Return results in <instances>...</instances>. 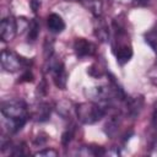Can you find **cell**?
Segmentation results:
<instances>
[{"label": "cell", "mask_w": 157, "mask_h": 157, "mask_svg": "<svg viewBox=\"0 0 157 157\" xmlns=\"http://www.w3.org/2000/svg\"><path fill=\"white\" fill-rule=\"evenodd\" d=\"M123 103H124L126 115L135 118L139 115V113L141 112V109L144 107V98L142 97H135V98H128L126 97Z\"/></svg>", "instance_id": "obj_8"}, {"label": "cell", "mask_w": 157, "mask_h": 157, "mask_svg": "<svg viewBox=\"0 0 157 157\" xmlns=\"http://www.w3.org/2000/svg\"><path fill=\"white\" fill-rule=\"evenodd\" d=\"M81 4L94 16H102V1L101 0H80Z\"/></svg>", "instance_id": "obj_12"}, {"label": "cell", "mask_w": 157, "mask_h": 157, "mask_svg": "<svg viewBox=\"0 0 157 157\" xmlns=\"http://www.w3.org/2000/svg\"><path fill=\"white\" fill-rule=\"evenodd\" d=\"M94 36L101 40V42H108L109 40V28L105 21L102 18V16L94 17Z\"/></svg>", "instance_id": "obj_9"}, {"label": "cell", "mask_w": 157, "mask_h": 157, "mask_svg": "<svg viewBox=\"0 0 157 157\" xmlns=\"http://www.w3.org/2000/svg\"><path fill=\"white\" fill-rule=\"evenodd\" d=\"M45 60H47L48 72H50L54 85L60 90H65L67 83V72L65 70L64 64L59 59H56L54 55L49 56Z\"/></svg>", "instance_id": "obj_4"}, {"label": "cell", "mask_w": 157, "mask_h": 157, "mask_svg": "<svg viewBox=\"0 0 157 157\" xmlns=\"http://www.w3.org/2000/svg\"><path fill=\"white\" fill-rule=\"evenodd\" d=\"M38 7H39V1L38 0H32V9H33V11H37Z\"/></svg>", "instance_id": "obj_21"}, {"label": "cell", "mask_w": 157, "mask_h": 157, "mask_svg": "<svg viewBox=\"0 0 157 157\" xmlns=\"http://www.w3.org/2000/svg\"><path fill=\"white\" fill-rule=\"evenodd\" d=\"M66 1H80V0H66Z\"/></svg>", "instance_id": "obj_24"}, {"label": "cell", "mask_w": 157, "mask_h": 157, "mask_svg": "<svg viewBox=\"0 0 157 157\" xmlns=\"http://www.w3.org/2000/svg\"><path fill=\"white\" fill-rule=\"evenodd\" d=\"M75 112L78 121L86 125H91L104 118L107 114V107L97 102H83L76 105Z\"/></svg>", "instance_id": "obj_3"}, {"label": "cell", "mask_w": 157, "mask_h": 157, "mask_svg": "<svg viewBox=\"0 0 157 157\" xmlns=\"http://www.w3.org/2000/svg\"><path fill=\"white\" fill-rule=\"evenodd\" d=\"M78 156H101V155H105V151L103 147L98 146V147H91V146H83L80 150H77L76 152Z\"/></svg>", "instance_id": "obj_13"}, {"label": "cell", "mask_w": 157, "mask_h": 157, "mask_svg": "<svg viewBox=\"0 0 157 157\" xmlns=\"http://www.w3.org/2000/svg\"><path fill=\"white\" fill-rule=\"evenodd\" d=\"M1 66L7 72H17L27 66V60L11 49H4L0 55Z\"/></svg>", "instance_id": "obj_5"}, {"label": "cell", "mask_w": 157, "mask_h": 157, "mask_svg": "<svg viewBox=\"0 0 157 157\" xmlns=\"http://www.w3.org/2000/svg\"><path fill=\"white\" fill-rule=\"evenodd\" d=\"M148 78H150V81L155 85V86H157V63L150 69V71H148Z\"/></svg>", "instance_id": "obj_19"}, {"label": "cell", "mask_w": 157, "mask_h": 157, "mask_svg": "<svg viewBox=\"0 0 157 157\" xmlns=\"http://www.w3.org/2000/svg\"><path fill=\"white\" fill-rule=\"evenodd\" d=\"M112 49L117 58V63L119 65L123 66L130 61L132 56V45L130 43L126 31L119 25H117V22H113Z\"/></svg>", "instance_id": "obj_2"}, {"label": "cell", "mask_w": 157, "mask_h": 157, "mask_svg": "<svg viewBox=\"0 0 157 157\" xmlns=\"http://www.w3.org/2000/svg\"><path fill=\"white\" fill-rule=\"evenodd\" d=\"M119 126H120V120H119V117H112L109 119V121L105 124V134L110 137L115 136V134L118 132L119 130Z\"/></svg>", "instance_id": "obj_14"}, {"label": "cell", "mask_w": 157, "mask_h": 157, "mask_svg": "<svg viewBox=\"0 0 157 157\" xmlns=\"http://www.w3.org/2000/svg\"><path fill=\"white\" fill-rule=\"evenodd\" d=\"M32 81H33V74L29 70H26L23 72V75L21 76L20 82H32Z\"/></svg>", "instance_id": "obj_20"}, {"label": "cell", "mask_w": 157, "mask_h": 157, "mask_svg": "<svg viewBox=\"0 0 157 157\" xmlns=\"http://www.w3.org/2000/svg\"><path fill=\"white\" fill-rule=\"evenodd\" d=\"M72 48H74L76 56L80 59L93 56L97 52V45L94 43H92L91 40L85 39V38H76L74 40Z\"/></svg>", "instance_id": "obj_7"}, {"label": "cell", "mask_w": 157, "mask_h": 157, "mask_svg": "<svg viewBox=\"0 0 157 157\" xmlns=\"http://www.w3.org/2000/svg\"><path fill=\"white\" fill-rule=\"evenodd\" d=\"M58 155H59V152L55 148H52V147L50 148L49 147L43 148V150L34 153V156H39V157H56Z\"/></svg>", "instance_id": "obj_17"}, {"label": "cell", "mask_w": 157, "mask_h": 157, "mask_svg": "<svg viewBox=\"0 0 157 157\" xmlns=\"http://www.w3.org/2000/svg\"><path fill=\"white\" fill-rule=\"evenodd\" d=\"M47 26L53 33H61L65 29V21L58 13H50L47 17Z\"/></svg>", "instance_id": "obj_10"}, {"label": "cell", "mask_w": 157, "mask_h": 157, "mask_svg": "<svg viewBox=\"0 0 157 157\" xmlns=\"http://www.w3.org/2000/svg\"><path fill=\"white\" fill-rule=\"evenodd\" d=\"M1 115L9 121L7 131L10 134L20 131L28 119V108L22 99H7L1 103Z\"/></svg>", "instance_id": "obj_1"}, {"label": "cell", "mask_w": 157, "mask_h": 157, "mask_svg": "<svg viewBox=\"0 0 157 157\" xmlns=\"http://www.w3.org/2000/svg\"><path fill=\"white\" fill-rule=\"evenodd\" d=\"M52 113V108L48 103L45 102H40L34 109H33V118L37 121H45L49 119Z\"/></svg>", "instance_id": "obj_11"}, {"label": "cell", "mask_w": 157, "mask_h": 157, "mask_svg": "<svg viewBox=\"0 0 157 157\" xmlns=\"http://www.w3.org/2000/svg\"><path fill=\"white\" fill-rule=\"evenodd\" d=\"M27 29H28V36H27L28 40L34 42L37 39L38 34H39V23H38V21L37 20H32L28 23V28Z\"/></svg>", "instance_id": "obj_16"}, {"label": "cell", "mask_w": 157, "mask_h": 157, "mask_svg": "<svg viewBox=\"0 0 157 157\" xmlns=\"http://www.w3.org/2000/svg\"><path fill=\"white\" fill-rule=\"evenodd\" d=\"M156 114H157V108H156Z\"/></svg>", "instance_id": "obj_25"}, {"label": "cell", "mask_w": 157, "mask_h": 157, "mask_svg": "<svg viewBox=\"0 0 157 157\" xmlns=\"http://www.w3.org/2000/svg\"><path fill=\"white\" fill-rule=\"evenodd\" d=\"M134 1H135L137 5H146L150 0H134Z\"/></svg>", "instance_id": "obj_23"}, {"label": "cell", "mask_w": 157, "mask_h": 157, "mask_svg": "<svg viewBox=\"0 0 157 157\" xmlns=\"http://www.w3.org/2000/svg\"><path fill=\"white\" fill-rule=\"evenodd\" d=\"M18 32V22L13 16H7L0 23V38L2 42H11Z\"/></svg>", "instance_id": "obj_6"}, {"label": "cell", "mask_w": 157, "mask_h": 157, "mask_svg": "<svg viewBox=\"0 0 157 157\" xmlns=\"http://www.w3.org/2000/svg\"><path fill=\"white\" fill-rule=\"evenodd\" d=\"M72 137H74V129H72V128H69V129L63 134V136H61V144H63L64 146H67V145L70 144V141L72 140Z\"/></svg>", "instance_id": "obj_18"}, {"label": "cell", "mask_w": 157, "mask_h": 157, "mask_svg": "<svg viewBox=\"0 0 157 157\" xmlns=\"http://www.w3.org/2000/svg\"><path fill=\"white\" fill-rule=\"evenodd\" d=\"M150 155L157 156V141H156V144L152 146V148H151V151H150Z\"/></svg>", "instance_id": "obj_22"}, {"label": "cell", "mask_w": 157, "mask_h": 157, "mask_svg": "<svg viewBox=\"0 0 157 157\" xmlns=\"http://www.w3.org/2000/svg\"><path fill=\"white\" fill-rule=\"evenodd\" d=\"M145 38H146V43H147V44L153 49V52L157 54V25H156L152 29H150V31L146 33Z\"/></svg>", "instance_id": "obj_15"}]
</instances>
